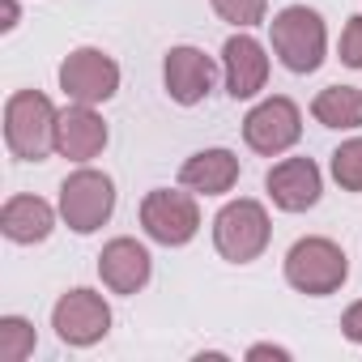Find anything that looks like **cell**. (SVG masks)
<instances>
[{"label":"cell","instance_id":"6da1fadb","mask_svg":"<svg viewBox=\"0 0 362 362\" xmlns=\"http://www.w3.org/2000/svg\"><path fill=\"white\" fill-rule=\"evenodd\" d=\"M56 119L60 111L52 107L47 94L39 90H18L5 103V145L22 162H43L56 149Z\"/></svg>","mask_w":362,"mask_h":362},{"label":"cell","instance_id":"7a4b0ae2","mask_svg":"<svg viewBox=\"0 0 362 362\" xmlns=\"http://www.w3.org/2000/svg\"><path fill=\"white\" fill-rule=\"evenodd\" d=\"M269 39H273V56L290 69V73H315L324 64L328 52V30L324 18L307 5H286L273 22H269Z\"/></svg>","mask_w":362,"mask_h":362},{"label":"cell","instance_id":"3957f363","mask_svg":"<svg viewBox=\"0 0 362 362\" xmlns=\"http://www.w3.org/2000/svg\"><path fill=\"white\" fill-rule=\"evenodd\" d=\"M269 239H273L269 209H264L260 201H252V197H239V201L222 205L218 218H214V247H218V256L230 260V264H252V260H260L264 247H269Z\"/></svg>","mask_w":362,"mask_h":362},{"label":"cell","instance_id":"277c9868","mask_svg":"<svg viewBox=\"0 0 362 362\" xmlns=\"http://www.w3.org/2000/svg\"><path fill=\"white\" fill-rule=\"evenodd\" d=\"M345 277H349V260H345V252H341L332 239H324V235H307V239H298V243L286 252V281H290L298 294H307V298H328V294H337V290L345 286Z\"/></svg>","mask_w":362,"mask_h":362},{"label":"cell","instance_id":"5b68a950","mask_svg":"<svg viewBox=\"0 0 362 362\" xmlns=\"http://www.w3.org/2000/svg\"><path fill=\"white\" fill-rule=\"evenodd\" d=\"M115 214V184L107 170L81 166L60 184V218L69 230L77 235H94L98 226H107Z\"/></svg>","mask_w":362,"mask_h":362},{"label":"cell","instance_id":"8992f818","mask_svg":"<svg viewBox=\"0 0 362 362\" xmlns=\"http://www.w3.org/2000/svg\"><path fill=\"white\" fill-rule=\"evenodd\" d=\"M141 226L153 243L162 247H184L201 230V205L192 192H175V188H153L141 201Z\"/></svg>","mask_w":362,"mask_h":362},{"label":"cell","instance_id":"52a82bcc","mask_svg":"<svg viewBox=\"0 0 362 362\" xmlns=\"http://www.w3.org/2000/svg\"><path fill=\"white\" fill-rule=\"evenodd\" d=\"M298 136H303V111H298V103L286 98V94H273V98L256 103V107L247 111V119H243V141H247V149L260 153V158L286 153L290 145H298Z\"/></svg>","mask_w":362,"mask_h":362},{"label":"cell","instance_id":"ba28073f","mask_svg":"<svg viewBox=\"0 0 362 362\" xmlns=\"http://www.w3.org/2000/svg\"><path fill=\"white\" fill-rule=\"evenodd\" d=\"M60 90L69 103L98 107L119 90V64L98 47H77L60 60Z\"/></svg>","mask_w":362,"mask_h":362},{"label":"cell","instance_id":"9c48e42d","mask_svg":"<svg viewBox=\"0 0 362 362\" xmlns=\"http://www.w3.org/2000/svg\"><path fill=\"white\" fill-rule=\"evenodd\" d=\"M52 328H56V337H60L64 345H77V349L98 345V341L111 332V307H107V298H103L98 290L77 286V290H69V294L56 298V307H52Z\"/></svg>","mask_w":362,"mask_h":362},{"label":"cell","instance_id":"30bf717a","mask_svg":"<svg viewBox=\"0 0 362 362\" xmlns=\"http://www.w3.org/2000/svg\"><path fill=\"white\" fill-rule=\"evenodd\" d=\"M162 81L179 107H197L209 98V90L218 81V64L201 47H170L162 60Z\"/></svg>","mask_w":362,"mask_h":362},{"label":"cell","instance_id":"8fae6325","mask_svg":"<svg viewBox=\"0 0 362 362\" xmlns=\"http://www.w3.org/2000/svg\"><path fill=\"white\" fill-rule=\"evenodd\" d=\"M264 188L273 197L277 209L286 214H307L320 205V192H324V175L311 158H281L269 175H264Z\"/></svg>","mask_w":362,"mask_h":362},{"label":"cell","instance_id":"7c38bea8","mask_svg":"<svg viewBox=\"0 0 362 362\" xmlns=\"http://www.w3.org/2000/svg\"><path fill=\"white\" fill-rule=\"evenodd\" d=\"M111 132L103 124V115L86 103H73L60 111L56 119V153L69 158V162H94L103 149H107Z\"/></svg>","mask_w":362,"mask_h":362},{"label":"cell","instance_id":"4fadbf2b","mask_svg":"<svg viewBox=\"0 0 362 362\" xmlns=\"http://www.w3.org/2000/svg\"><path fill=\"white\" fill-rule=\"evenodd\" d=\"M222 73L230 98H256L269 81V56L252 35H230L222 47Z\"/></svg>","mask_w":362,"mask_h":362},{"label":"cell","instance_id":"5bb4252c","mask_svg":"<svg viewBox=\"0 0 362 362\" xmlns=\"http://www.w3.org/2000/svg\"><path fill=\"white\" fill-rule=\"evenodd\" d=\"M149 273H153V260H149V252L136 239H111L98 252V277H103V286L111 294H136V290H145Z\"/></svg>","mask_w":362,"mask_h":362},{"label":"cell","instance_id":"9a60e30c","mask_svg":"<svg viewBox=\"0 0 362 362\" xmlns=\"http://www.w3.org/2000/svg\"><path fill=\"white\" fill-rule=\"evenodd\" d=\"M179 184L197 197H222L239 184V158L230 149H201L179 166Z\"/></svg>","mask_w":362,"mask_h":362},{"label":"cell","instance_id":"2e32d148","mask_svg":"<svg viewBox=\"0 0 362 362\" xmlns=\"http://www.w3.org/2000/svg\"><path fill=\"white\" fill-rule=\"evenodd\" d=\"M0 230H5L9 243H43L56 230V209L43 197H9L5 209H0Z\"/></svg>","mask_w":362,"mask_h":362},{"label":"cell","instance_id":"e0dca14e","mask_svg":"<svg viewBox=\"0 0 362 362\" xmlns=\"http://www.w3.org/2000/svg\"><path fill=\"white\" fill-rule=\"evenodd\" d=\"M311 115H315L324 128L354 132V128H362V90H358V86H328V90L315 94Z\"/></svg>","mask_w":362,"mask_h":362},{"label":"cell","instance_id":"ac0fdd59","mask_svg":"<svg viewBox=\"0 0 362 362\" xmlns=\"http://www.w3.org/2000/svg\"><path fill=\"white\" fill-rule=\"evenodd\" d=\"M328 170L341 184V192H362V136L354 141H341L328 158Z\"/></svg>","mask_w":362,"mask_h":362},{"label":"cell","instance_id":"d6986e66","mask_svg":"<svg viewBox=\"0 0 362 362\" xmlns=\"http://www.w3.org/2000/svg\"><path fill=\"white\" fill-rule=\"evenodd\" d=\"M35 354V324L22 315H0V362H22Z\"/></svg>","mask_w":362,"mask_h":362},{"label":"cell","instance_id":"ffe728a7","mask_svg":"<svg viewBox=\"0 0 362 362\" xmlns=\"http://www.w3.org/2000/svg\"><path fill=\"white\" fill-rule=\"evenodd\" d=\"M209 5H214V13H218L222 22H230V26H239V30L260 26L264 13H269V0H209Z\"/></svg>","mask_w":362,"mask_h":362},{"label":"cell","instance_id":"44dd1931","mask_svg":"<svg viewBox=\"0 0 362 362\" xmlns=\"http://www.w3.org/2000/svg\"><path fill=\"white\" fill-rule=\"evenodd\" d=\"M337 56H341V64H345V69H362V13L345 22L341 43H337Z\"/></svg>","mask_w":362,"mask_h":362},{"label":"cell","instance_id":"7402d4cb","mask_svg":"<svg viewBox=\"0 0 362 362\" xmlns=\"http://www.w3.org/2000/svg\"><path fill=\"white\" fill-rule=\"evenodd\" d=\"M341 332H345L349 341H358V345H362V298L345 307V315H341Z\"/></svg>","mask_w":362,"mask_h":362},{"label":"cell","instance_id":"603a6c76","mask_svg":"<svg viewBox=\"0 0 362 362\" xmlns=\"http://www.w3.org/2000/svg\"><path fill=\"white\" fill-rule=\"evenodd\" d=\"M247 358H281V362H286V358H290V349H281V345H252V349H247Z\"/></svg>","mask_w":362,"mask_h":362},{"label":"cell","instance_id":"cb8c5ba5","mask_svg":"<svg viewBox=\"0 0 362 362\" xmlns=\"http://www.w3.org/2000/svg\"><path fill=\"white\" fill-rule=\"evenodd\" d=\"M5 30H13L18 26V0H5V22H0Z\"/></svg>","mask_w":362,"mask_h":362}]
</instances>
